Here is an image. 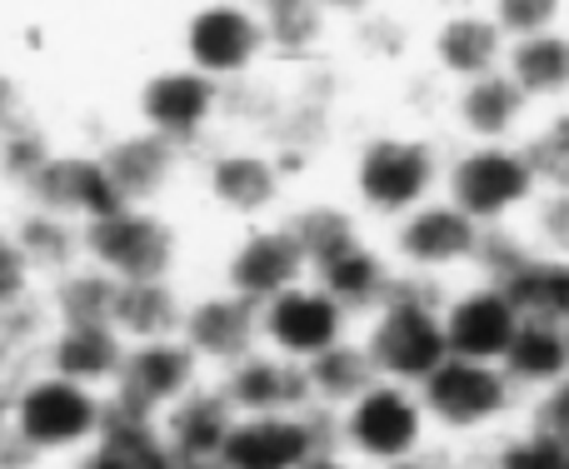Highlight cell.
<instances>
[{
  "mask_svg": "<svg viewBox=\"0 0 569 469\" xmlns=\"http://www.w3.org/2000/svg\"><path fill=\"white\" fill-rule=\"evenodd\" d=\"M126 355L130 340L116 325H60L50 340V370L76 385H90V390H106V385L116 390Z\"/></svg>",
  "mask_w": 569,
  "mask_h": 469,
  "instance_id": "obj_22",
  "label": "cell"
},
{
  "mask_svg": "<svg viewBox=\"0 0 569 469\" xmlns=\"http://www.w3.org/2000/svg\"><path fill=\"white\" fill-rule=\"evenodd\" d=\"M440 469H495L490 460H455V465H440Z\"/></svg>",
  "mask_w": 569,
  "mask_h": 469,
  "instance_id": "obj_46",
  "label": "cell"
},
{
  "mask_svg": "<svg viewBox=\"0 0 569 469\" xmlns=\"http://www.w3.org/2000/svg\"><path fill=\"white\" fill-rule=\"evenodd\" d=\"M420 400L430 410V425L455 440H500L505 430L530 415V400L515 390L505 365H480V360H445L430 380L420 385Z\"/></svg>",
  "mask_w": 569,
  "mask_h": 469,
  "instance_id": "obj_2",
  "label": "cell"
},
{
  "mask_svg": "<svg viewBox=\"0 0 569 469\" xmlns=\"http://www.w3.org/2000/svg\"><path fill=\"white\" fill-rule=\"evenodd\" d=\"M295 240L305 245V255H310V275L320 270V265L340 260L345 250H355L360 245V230H355V220L345 216L340 206H310L300 210V216L290 220Z\"/></svg>",
  "mask_w": 569,
  "mask_h": 469,
  "instance_id": "obj_34",
  "label": "cell"
},
{
  "mask_svg": "<svg viewBox=\"0 0 569 469\" xmlns=\"http://www.w3.org/2000/svg\"><path fill=\"white\" fill-rule=\"evenodd\" d=\"M320 450H335V420L325 430L315 410L240 415L220 460L230 469H305Z\"/></svg>",
  "mask_w": 569,
  "mask_h": 469,
  "instance_id": "obj_11",
  "label": "cell"
},
{
  "mask_svg": "<svg viewBox=\"0 0 569 469\" xmlns=\"http://www.w3.org/2000/svg\"><path fill=\"white\" fill-rule=\"evenodd\" d=\"M520 230L535 255H565L569 260V190H540Z\"/></svg>",
  "mask_w": 569,
  "mask_h": 469,
  "instance_id": "obj_37",
  "label": "cell"
},
{
  "mask_svg": "<svg viewBox=\"0 0 569 469\" xmlns=\"http://www.w3.org/2000/svg\"><path fill=\"white\" fill-rule=\"evenodd\" d=\"M355 190H360V200L375 216L400 226L420 206L440 200L435 190H445V160L435 156L430 140H410V136L370 140L360 166H355Z\"/></svg>",
  "mask_w": 569,
  "mask_h": 469,
  "instance_id": "obj_6",
  "label": "cell"
},
{
  "mask_svg": "<svg viewBox=\"0 0 569 469\" xmlns=\"http://www.w3.org/2000/svg\"><path fill=\"white\" fill-rule=\"evenodd\" d=\"M505 285H510L515 305L525 310V320L569 325V260L565 255H530Z\"/></svg>",
  "mask_w": 569,
  "mask_h": 469,
  "instance_id": "obj_31",
  "label": "cell"
},
{
  "mask_svg": "<svg viewBox=\"0 0 569 469\" xmlns=\"http://www.w3.org/2000/svg\"><path fill=\"white\" fill-rule=\"evenodd\" d=\"M530 110H535L530 96L510 80V70L465 80L460 96H455V120L470 136V146H515Z\"/></svg>",
  "mask_w": 569,
  "mask_h": 469,
  "instance_id": "obj_17",
  "label": "cell"
},
{
  "mask_svg": "<svg viewBox=\"0 0 569 469\" xmlns=\"http://www.w3.org/2000/svg\"><path fill=\"white\" fill-rule=\"evenodd\" d=\"M140 110H146L156 136H166V140L196 136L210 120V110H216V76H206L196 66L166 70V76H156L140 90Z\"/></svg>",
  "mask_w": 569,
  "mask_h": 469,
  "instance_id": "obj_21",
  "label": "cell"
},
{
  "mask_svg": "<svg viewBox=\"0 0 569 469\" xmlns=\"http://www.w3.org/2000/svg\"><path fill=\"white\" fill-rule=\"evenodd\" d=\"M385 469H440V465H430V460L420 455V460H400V465H385Z\"/></svg>",
  "mask_w": 569,
  "mask_h": 469,
  "instance_id": "obj_45",
  "label": "cell"
},
{
  "mask_svg": "<svg viewBox=\"0 0 569 469\" xmlns=\"http://www.w3.org/2000/svg\"><path fill=\"white\" fill-rule=\"evenodd\" d=\"M520 325H525V310L515 305L510 285H500V280L475 275L470 285L445 295V340H450L455 360L505 365Z\"/></svg>",
  "mask_w": 569,
  "mask_h": 469,
  "instance_id": "obj_9",
  "label": "cell"
},
{
  "mask_svg": "<svg viewBox=\"0 0 569 469\" xmlns=\"http://www.w3.org/2000/svg\"><path fill=\"white\" fill-rule=\"evenodd\" d=\"M510 80L530 96V106H569V30H545L530 40H510L505 56Z\"/></svg>",
  "mask_w": 569,
  "mask_h": 469,
  "instance_id": "obj_25",
  "label": "cell"
},
{
  "mask_svg": "<svg viewBox=\"0 0 569 469\" xmlns=\"http://www.w3.org/2000/svg\"><path fill=\"white\" fill-rule=\"evenodd\" d=\"M180 340L196 350V360L210 365H240L246 355L266 350V335H260V305L246 300L236 290L206 295L186 310V325H180Z\"/></svg>",
  "mask_w": 569,
  "mask_h": 469,
  "instance_id": "obj_14",
  "label": "cell"
},
{
  "mask_svg": "<svg viewBox=\"0 0 569 469\" xmlns=\"http://www.w3.org/2000/svg\"><path fill=\"white\" fill-rule=\"evenodd\" d=\"M565 30H569V20H565Z\"/></svg>",
  "mask_w": 569,
  "mask_h": 469,
  "instance_id": "obj_49",
  "label": "cell"
},
{
  "mask_svg": "<svg viewBox=\"0 0 569 469\" xmlns=\"http://www.w3.org/2000/svg\"><path fill=\"white\" fill-rule=\"evenodd\" d=\"M260 40H266V26L240 6H206L186 30L190 60L206 76H236V70H246L256 60Z\"/></svg>",
  "mask_w": 569,
  "mask_h": 469,
  "instance_id": "obj_19",
  "label": "cell"
},
{
  "mask_svg": "<svg viewBox=\"0 0 569 469\" xmlns=\"http://www.w3.org/2000/svg\"><path fill=\"white\" fill-rule=\"evenodd\" d=\"M176 469H230L226 460H180Z\"/></svg>",
  "mask_w": 569,
  "mask_h": 469,
  "instance_id": "obj_44",
  "label": "cell"
},
{
  "mask_svg": "<svg viewBox=\"0 0 569 469\" xmlns=\"http://www.w3.org/2000/svg\"><path fill=\"white\" fill-rule=\"evenodd\" d=\"M435 56L450 76L460 80H480L505 70V56H510V36L495 26V16H480V10H455L450 20L435 36Z\"/></svg>",
  "mask_w": 569,
  "mask_h": 469,
  "instance_id": "obj_23",
  "label": "cell"
},
{
  "mask_svg": "<svg viewBox=\"0 0 569 469\" xmlns=\"http://www.w3.org/2000/svg\"><path fill=\"white\" fill-rule=\"evenodd\" d=\"M190 305L176 300L166 280H140V285H120V300H116V330L126 335L130 345H146V340H180V325H186Z\"/></svg>",
  "mask_w": 569,
  "mask_h": 469,
  "instance_id": "obj_28",
  "label": "cell"
},
{
  "mask_svg": "<svg viewBox=\"0 0 569 469\" xmlns=\"http://www.w3.org/2000/svg\"><path fill=\"white\" fill-rule=\"evenodd\" d=\"M10 110H16V86H10V80L0 76V126L10 120Z\"/></svg>",
  "mask_w": 569,
  "mask_h": 469,
  "instance_id": "obj_43",
  "label": "cell"
},
{
  "mask_svg": "<svg viewBox=\"0 0 569 469\" xmlns=\"http://www.w3.org/2000/svg\"><path fill=\"white\" fill-rule=\"evenodd\" d=\"M540 190L545 186L530 166L525 140H515V146H465L460 156L445 160V200L460 206L485 230L520 226L540 200Z\"/></svg>",
  "mask_w": 569,
  "mask_h": 469,
  "instance_id": "obj_3",
  "label": "cell"
},
{
  "mask_svg": "<svg viewBox=\"0 0 569 469\" xmlns=\"http://www.w3.org/2000/svg\"><path fill=\"white\" fill-rule=\"evenodd\" d=\"M490 16L510 40H530L545 30H565L569 0H490Z\"/></svg>",
  "mask_w": 569,
  "mask_h": 469,
  "instance_id": "obj_38",
  "label": "cell"
},
{
  "mask_svg": "<svg viewBox=\"0 0 569 469\" xmlns=\"http://www.w3.org/2000/svg\"><path fill=\"white\" fill-rule=\"evenodd\" d=\"M210 196H216L230 216H260V210H270L280 196V170L270 166L266 156L230 150V156H216V166H210Z\"/></svg>",
  "mask_w": 569,
  "mask_h": 469,
  "instance_id": "obj_29",
  "label": "cell"
},
{
  "mask_svg": "<svg viewBox=\"0 0 569 469\" xmlns=\"http://www.w3.org/2000/svg\"><path fill=\"white\" fill-rule=\"evenodd\" d=\"M86 260L120 285L166 280L176 260V230L146 206H120L86 226Z\"/></svg>",
  "mask_w": 569,
  "mask_h": 469,
  "instance_id": "obj_7",
  "label": "cell"
},
{
  "mask_svg": "<svg viewBox=\"0 0 569 469\" xmlns=\"http://www.w3.org/2000/svg\"><path fill=\"white\" fill-rule=\"evenodd\" d=\"M236 405L226 400L220 385H196L186 400H176L160 415V430H166L176 460H220L230 430H236Z\"/></svg>",
  "mask_w": 569,
  "mask_h": 469,
  "instance_id": "obj_20",
  "label": "cell"
},
{
  "mask_svg": "<svg viewBox=\"0 0 569 469\" xmlns=\"http://www.w3.org/2000/svg\"><path fill=\"white\" fill-rule=\"evenodd\" d=\"M106 415H110V400L100 390L46 370L16 390L6 430L36 455L90 450V440L106 430Z\"/></svg>",
  "mask_w": 569,
  "mask_h": 469,
  "instance_id": "obj_5",
  "label": "cell"
},
{
  "mask_svg": "<svg viewBox=\"0 0 569 469\" xmlns=\"http://www.w3.org/2000/svg\"><path fill=\"white\" fill-rule=\"evenodd\" d=\"M505 375L515 380V390L525 400H540L545 390H555L569 375V325L525 320L510 355H505Z\"/></svg>",
  "mask_w": 569,
  "mask_h": 469,
  "instance_id": "obj_24",
  "label": "cell"
},
{
  "mask_svg": "<svg viewBox=\"0 0 569 469\" xmlns=\"http://www.w3.org/2000/svg\"><path fill=\"white\" fill-rule=\"evenodd\" d=\"M100 160H106V170H110V180H116L120 200H126V206H146V200H156L160 190H166L170 170H176V140L146 130V136L116 140V146H110Z\"/></svg>",
  "mask_w": 569,
  "mask_h": 469,
  "instance_id": "obj_26",
  "label": "cell"
},
{
  "mask_svg": "<svg viewBox=\"0 0 569 469\" xmlns=\"http://www.w3.org/2000/svg\"><path fill=\"white\" fill-rule=\"evenodd\" d=\"M345 305L325 290L320 280H300L295 290L276 295L270 305H260V335L266 350L284 355L295 365H310L320 355H330L335 345H345Z\"/></svg>",
  "mask_w": 569,
  "mask_h": 469,
  "instance_id": "obj_10",
  "label": "cell"
},
{
  "mask_svg": "<svg viewBox=\"0 0 569 469\" xmlns=\"http://www.w3.org/2000/svg\"><path fill=\"white\" fill-rule=\"evenodd\" d=\"M176 450H170L160 420L150 415H136L126 405L110 400L106 430L90 440V450L80 455L76 469H176Z\"/></svg>",
  "mask_w": 569,
  "mask_h": 469,
  "instance_id": "obj_18",
  "label": "cell"
},
{
  "mask_svg": "<svg viewBox=\"0 0 569 469\" xmlns=\"http://www.w3.org/2000/svg\"><path fill=\"white\" fill-rule=\"evenodd\" d=\"M305 469H365V465H360V460H350L345 450H320Z\"/></svg>",
  "mask_w": 569,
  "mask_h": 469,
  "instance_id": "obj_42",
  "label": "cell"
},
{
  "mask_svg": "<svg viewBox=\"0 0 569 469\" xmlns=\"http://www.w3.org/2000/svg\"><path fill=\"white\" fill-rule=\"evenodd\" d=\"M485 460L495 469H569V445L555 440V435H545L540 425L520 420L515 430H505L500 440L490 445Z\"/></svg>",
  "mask_w": 569,
  "mask_h": 469,
  "instance_id": "obj_35",
  "label": "cell"
},
{
  "mask_svg": "<svg viewBox=\"0 0 569 469\" xmlns=\"http://www.w3.org/2000/svg\"><path fill=\"white\" fill-rule=\"evenodd\" d=\"M315 280L345 305V315H365V310L375 315L385 300H390L395 280H400V265H390L380 250H370V245H355V250H345L340 260L320 265Z\"/></svg>",
  "mask_w": 569,
  "mask_h": 469,
  "instance_id": "obj_27",
  "label": "cell"
},
{
  "mask_svg": "<svg viewBox=\"0 0 569 469\" xmlns=\"http://www.w3.org/2000/svg\"><path fill=\"white\" fill-rule=\"evenodd\" d=\"M300 280H310V255H305V245L295 240L290 226L250 230L226 260V290L246 295L256 305H270Z\"/></svg>",
  "mask_w": 569,
  "mask_h": 469,
  "instance_id": "obj_13",
  "label": "cell"
},
{
  "mask_svg": "<svg viewBox=\"0 0 569 469\" xmlns=\"http://www.w3.org/2000/svg\"><path fill=\"white\" fill-rule=\"evenodd\" d=\"M430 430L435 425H430L420 390L415 385H395V380H375L360 400L335 415V445L370 469L420 460L425 445H430Z\"/></svg>",
  "mask_w": 569,
  "mask_h": 469,
  "instance_id": "obj_4",
  "label": "cell"
},
{
  "mask_svg": "<svg viewBox=\"0 0 569 469\" xmlns=\"http://www.w3.org/2000/svg\"><path fill=\"white\" fill-rule=\"evenodd\" d=\"M530 425H540L545 435H555V440L569 445V375L555 390H545L540 400H530V415H525Z\"/></svg>",
  "mask_w": 569,
  "mask_h": 469,
  "instance_id": "obj_41",
  "label": "cell"
},
{
  "mask_svg": "<svg viewBox=\"0 0 569 469\" xmlns=\"http://www.w3.org/2000/svg\"><path fill=\"white\" fill-rule=\"evenodd\" d=\"M270 6H276V0H266V10H270Z\"/></svg>",
  "mask_w": 569,
  "mask_h": 469,
  "instance_id": "obj_48",
  "label": "cell"
},
{
  "mask_svg": "<svg viewBox=\"0 0 569 469\" xmlns=\"http://www.w3.org/2000/svg\"><path fill=\"white\" fill-rule=\"evenodd\" d=\"M116 300H120V280H110L96 265L66 270V280L56 290L60 325H110L116 320Z\"/></svg>",
  "mask_w": 569,
  "mask_h": 469,
  "instance_id": "obj_32",
  "label": "cell"
},
{
  "mask_svg": "<svg viewBox=\"0 0 569 469\" xmlns=\"http://www.w3.org/2000/svg\"><path fill=\"white\" fill-rule=\"evenodd\" d=\"M320 6H335V10H360L365 0H320Z\"/></svg>",
  "mask_w": 569,
  "mask_h": 469,
  "instance_id": "obj_47",
  "label": "cell"
},
{
  "mask_svg": "<svg viewBox=\"0 0 569 469\" xmlns=\"http://www.w3.org/2000/svg\"><path fill=\"white\" fill-rule=\"evenodd\" d=\"M26 190L36 196L40 210L66 216V220H76V226H90V220L126 206L106 170V160H90V156H50L46 166L30 176Z\"/></svg>",
  "mask_w": 569,
  "mask_h": 469,
  "instance_id": "obj_15",
  "label": "cell"
},
{
  "mask_svg": "<svg viewBox=\"0 0 569 469\" xmlns=\"http://www.w3.org/2000/svg\"><path fill=\"white\" fill-rule=\"evenodd\" d=\"M196 385H200V360L186 340H146V345H130L126 370H120L110 400L136 415L160 420V415L176 400H186Z\"/></svg>",
  "mask_w": 569,
  "mask_h": 469,
  "instance_id": "obj_12",
  "label": "cell"
},
{
  "mask_svg": "<svg viewBox=\"0 0 569 469\" xmlns=\"http://www.w3.org/2000/svg\"><path fill=\"white\" fill-rule=\"evenodd\" d=\"M485 234L490 230L475 226L460 206H450L440 196L395 226V265L405 275H420V280H445L455 270H480Z\"/></svg>",
  "mask_w": 569,
  "mask_h": 469,
  "instance_id": "obj_8",
  "label": "cell"
},
{
  "mask_svg": "<svg viewBox=\"0 0 569 469\" xmlns=\"http://www.w3.org/2000/svg\"><path fill=\"white\" fill-rule=\"evenodd\" d=\"M320 36V0H276L266 10V40L280 50H305Z\"/></svg>",
  "mask_w": 569,
  "mask_h": 469,
  "instance_id": "obj_39",
  "label": "cell"
},
{
  "mask_svg": "<svg viewBox=\"0 0 569 469\" xmlns=\"http://www.w3.org/2000/svg\"><path fill=\"white\" fill-rule=\"evenodd\" d=\"M445 295L450 290H440V280H420V275L400 270L390 300L370 315V335H365V355H370L380 380L415 385V390H420V385L450 360Z\"/></svg>",
  "mask_w": 569,
  "mask_h": 469,
  "instance_id": "obj_1",
  "label": "cell"
},
{
  "mask_svg": "<svg viewBox=\"0 0 569 469\" xmlns=\"http://www.w3.org/2000/svg\"><path fill=\"white\" fill-rule=\"evenodd\" d=\"M30 275H36V265H30V255L20 250L16 234L0 230V315L20 310L26 305V290H30Z\"/></svg>",
  "mask_w": 569,
  "mask_h": 469,
  "instance_id": "obj_40",
  "label": "cell"
},
{
  "mask_svg": "<svg viewBox=\"0 0 569 469\" xmlns=\"http://www.w3.org/2000/svg\"><path fill=\"white\" fill-rule=\"evenodd\" d=\"M16 240L36 270H70V255L76 250L86 255V226H76L66 216H50V210H36V216L20 220Z\"/></svg>",
  "mask_w": 569,
  "mask_h": 469,
  "instance_id": "obj_33",
  "label": "cell"
},
{
  "mask_svg": "<svg viewBox=\"0 0 569 469\" xmlns=\"http://www.w3.org/2000/svg\"><path fill=\"white\" fill-rule=\"evenodd\" d=\"M226 400L236 415H290V410H315L310 405V375L305 365L284 360L276 350H256L240 365H230L220 380Z\"/></svg>",
  "mask_w": 569,
  "mask_h": 469,
  "instance_id": "obj_16",
  "label": "cell"
},
{
  "mask_svg": "<svg viewBox=\"0 0 569 469\" xmlns=\"http://www.w3.org/2000/svg\"><path fill=\"white\" fill-rule=\"evenodd\" d=\"M305 375H310V405L335 410V415H340L345 405H355L375 380H380L370 355H365V345H350V340L335 345V350L320 355V360H310Z\"/></svg>",
  "mask_w": 569,
  "mask_h": 469,
  "instance_id": "obj_30",
  "label": "cell"
},
{
  "mask_svg": "<svg viewBox=\"0 0 569 469\" xmlns=\"http://www.w3.org/2000/svg\"><path fill=\"white\" fill-rule=\"evenodd\" d=\"M525 150L545 190H569V106L545 110V120L525 136Z\"/></svg>",
  "mask_w": 569,
  "mask_h": 469,
  "instance_id": "obj_36",
  "label": "cell"
}]
</instances>
